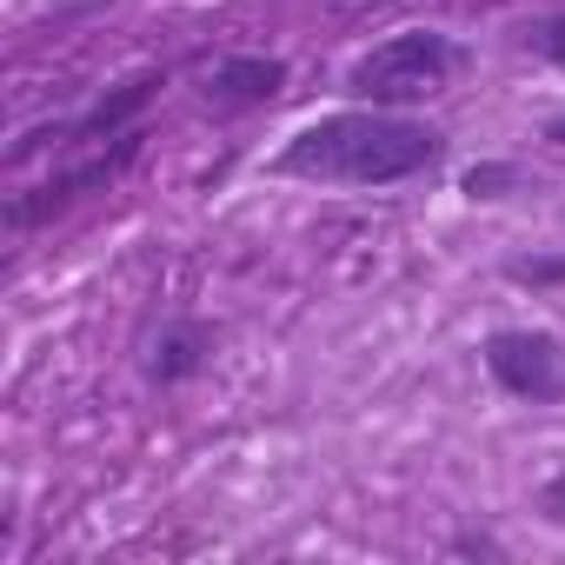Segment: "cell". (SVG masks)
I'll return each mask as SVG.
<instances>
[{
    "mask_svg": "<svg viewBox=\"0 0 565 565\" xmlns=\"http://www.w3.org/2000/svg\"><path fill=\"white\" fill-rule=\"evenodd\" d=\"M433 160H439V134H426L413 120H386V114H333L287 147V173L353 180V186H386Z\"/></svg>",
    "mask_w": 565,
    "mask_h": 565,
    "instance_id": "obj_1",
    "label": "cell"
},
{
    "mask_svg": "<svg viewBox=\"0 0 565 565\" xmlns=\"http://www.w3.org/2000/svg\"><path fill=\"white\" fill-rule=\"evenodd\" d=\"M446 81H452V47L439 34H399L353 67V87L366 100H426Z\"/></svg>",
    "mask_w": 565,
    "mask_h": 565,
    "instance_id": "obj_2",
    "label": "cell"
},
{
    "mask_svg": "<svg viewBox=\"0 0 565 565\" xmlns=\"http://www.w3.org/2000/svg\"><path fill=\"white\" fill-rule=\"evenodd\" d=\"M486 366H492V380L505 393H519L532 406L539 399H565V347L545 340V333H499L486 347Z\"/></svg>",
    "mask_w": 565,
    "mask_h": 565,
    "instance_id": "obj_3",
    "label": "cell"
},
{
    "mask_svg": "<svg viewBox=\"0 0 565 565\" xmlns=\"http://www.w3.org/2000/svg\"><path fill=\"white\" fill-rule=\"evenodd\" d=\"M273 87H279V61H233L206 81L213 100H266Z\"/></svg>",
    "mask_w": 565,
    "mask_h": 565,
    "instance_id": "obj_4",
    "label": "cell"
},
{
    "mask_svg": "<svg viewBox=\"0 0 565 565\" xmlns=\"http://www.w3.org/2000/svg\"><path fill=\"white\" fill-rule=\"evenodd\" d=\"M525 47H539L545 61H558V67H565V14H558V21H539V28H525Z\"/></svg>",
    "mask_w": 565,
    "mask_h": 565,
    "instance_id": "obj_5",
    "label": "cell"
},
{
    "mask_svg": "<svg viewBox=\"0 0 565 565\" xmlns=\"http://www.w3.org/2000/svg\"><path fill=\"white\" fill-rule=\"evenodd\" d=\"M545 512H552V519H565V472L545 486Z\"/></svg>",
    "mask_w": 565,
    "mask_h": 565,
    "instance_id": "obj_6",
    "label": "cell"
},
{
    "mask_svg": "<svg viewBox=\"0 0 565 565\" xmlns=\"http://www.w3.org/2000/svg\"><path fill=\"white\" fill-rule=\"evenodd\" d=\"M552 140H565V127H552Z\"/></svg>",
    "mask_w": 565,
    "mask_h": 565,
    "instance_id": "obj_7",
    "label": "cell"
}]
</instances>
